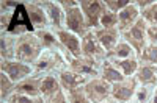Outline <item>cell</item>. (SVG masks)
Returning <instances> with one entry per match:
<instances>
[{"instance_id": "obj_1", "label": "cell", "mask_w": 157, "mask_h": 103, "mask_svg": "<svg viewBox=\"0 0 157 103\" xmlns=\"http://www.w3.org/2000/svg\"><path fill=\"white\" fill-rule=\"evenodd\" d=\"M71 55L66 50H44L43 55L33 64V70L38 75H58L69 67Z\"/></svg>"}, {"instance_id": "obj_2", "label": "cell", "mask_w": 157, "mask_h": 103, "mask_svg": "<svg viewBox=\"0 0 157 103\" xmlns=\"http://www.w3.org/2000/svg\"><path fill=\"white\" fill-rule=\"evenodd\" d=\"M58 3L64 9V28L75 33L77 36L83 37L88 31V23L85 14L78 5V0H58Z\"/></svg>"}, {"instance_id": "obj_3", "label": "cell", "mask_w": 157, "mask_h": 103, "mask_svg": "<svg viewBox=\"0 0 157 103\" xmlns=\"http://www.w3.org/2000/svg\"><path fill=\"white\" fill-rule=\"evenodd\" d=\"M43 52L44 48L33 31L16 37V59L17 61L33 66L38 61V58L43 55Z\"/></svg>"}, {"instance_id": "obj_4", "label": "cell", "mask_w": 157, "mask_h": 103, "mask_svg": "<svg viewBox=\"0 0 157 103\" xmlns=\"http://www.w3.org/2000/svg\"><path fill=\"white\" fill-rule=\"evenodd\" d=\"M123 39L129 44L132 45V48L135 50V53L140 55L143 48H145L149 41H148V23L145 22V19L140 17L138 22L134 25L132 28H129L127 31L123 33Z\"/></svg>"}, {"instance_id": "obj_5", "label": "cell", "mask_w": 157, "mask_h": 103, "mask_svg": "<svg viewBox=\"0 0 157 103\" xmlns=\"http://www.w3.org/2000/svg\"><path fill=\"white\" fill-rule=\"evenodd\" d=\"M83 89L91 103H107L112 98V84L101 76L88 80Z\"/></svg>"}, {"instance_id": "obj_6", "label": "cell", "mask_w": 157, "mask_h": 103, "mask_svg": "<svg viewBox=\"0 0 157 103\" xmlns=\"http://www.w3.org/2000/svg\"><path fill=\"white\" fill-rule=\"evenodd\" d=\"M104 61H98L88 56H80V58H69V69L74 70L75 73L85 76V78H98L101 76V67Z\"/></svg>"}, {"instance_id": "obj_7", "label": "cell", "mask_w": 157, "mask_h": 103, "mask_svg": "<svg viewBox=\"0 0 157 103\" xmlns=\"http://www.w3.org/2000/svg\"><path fill=\"white\" fill-rule=\"evenodd\" d=\"M0 72L8 75L10 80L14 84H17L24 78L30 76L32 73H35L33 66L17 61V59H0Z\"/></svg>"}, {"instance_id": "obj_8", "label": "cell", "mask_w": 157, "mask_h": 103, "mask_svg": "<svg viewBox=\"0 0 157 103\" xmlns=\"http://www.w3.org/2000/svg\"><path fill=\"white\" fill-rule=\"evenodd\" d=\"M78 5H80L85 14L88 28L90 30L101 28V17L107 11L104 0H78Z\"/></svg>"}, {"instance_id": "obj_9", "label": "cell", "mask_w": 157, "mask_h": 103, "mask_svg": "<svg viewBox=\"0 0 157 103\" xmlns=\"http://www.w3.org/2000/svg\"><path fill=\"white\" fill-rule=\"evenodd\" d=\"M5 31L13 34V36H21V34H25V33L35 31L33 25H32V22L29 19V14H27V9H25L24 2H19L14 14H13V17L10 20L8 28Z\"/></svg>"}, {"instance_id": "obj_10", "label": "cell", "mask_w": 157, "mask_h": 103, "mask_svg": "<svg viewBox=\"0 0 157 103\" xmlns=\"http://www.w3.org/2000/svg\"><path fill=\"white\" fill-rule=\"evenodd\" d=\"M138 87V81L135 80V76H129V78H124L120 83L112 84V98L113 101L118 103H130L137 92Z\"/></svg>"}, {"instance_id": "obj_11", "label": "cell", "mask_w": 157, "mask_h": 103, "mask_svg": "<svg viewBox=\"0 0 157 103\" xmlns=\"http://www.w3.org/2000/svg\"><path fill=\"white\" fill-rule=\"evenodd\" d=\"M82 55L93 58L98 61H105L107 59V50L102 47L99 39L96 37L94 31L91 30L82 37Z\"/></svg>"}, {"instance_id": "obj_12", "label": "cell", "mask_w": 157, "mask_h": 103, "mask_svg": "<svg viewBox=\"0 0 157 103\" xmlns=\"http://www.w3.org/2000/svg\"><path fill=\"white\" fill-rule=\"evenodd\" d=\"M24 5H25L29 19H30V22H32L35 30L50 28V22H49V17H47V12L43 8L41 2H38V0H32V2H24Z\"/></svg>"}, {"instance_id": "obj_13", "label": "cell", "mask_w": 157, "mask_h": 103, "mask_svg": "<svg viewBox=\"0 0 157 103\" xmlns=\"http://www.w3.org/2000/svg\"><path fill=\"white\" fill-rule=\"evenodd\" d=\"M58 39H60V44L63 45V48L68 52V53L74 58H80L83 56L82 55V37L77 36L75 33L63 28V30H58L55 31Z\"/></svg>"}, {"instance_id": "obj_14", "label": "cell", "mask_w": 157, "mask_h": 103, "mask_svg": "<svg viewBox=\"0 0 157 103\" xmlns=\"http://www.w3.org/2000/svg\"><path fill=\"white\" fill-rule=\"evenodd\" d=\"M43 8L47 12V17L50 22V28L54 31L63 30L64 28V9L58 3V0H39Z\"/></svg>"}, {"instance_id": "obj_15", "label": "cell", "mask_w": 157, "mask_h": 103, "mask_svg": "<svg viewBox=\"0 0 157 103\" xmlns=\"http://www.w3.org/2000/svg\"><path fill=\"white\" fill-rule=\"evenodd\" d=\"M141 17V11L140 8L135 5V2L132 0L120 14H118V30L121 33L127 31L129 28H132L134 25L138 22V19Z\"/></svg>"}, {"instance_id": "obj_16", "label": "cell", "mask_w": 157, "mask_h": 103, "mask_svg": "<svg viewBox=\"0 0 157 103\" xmlns=\"http://www.w3.org/2000/svg\"><path fill=\"white\" fill-rule=\"evenodd\" d=\"M41 81H43V75L32 73L30 76L24 78L14 86V92L25 94L30 97H41Z\"/></svg>"}, {"instance_id": "obj_17", "label": "cell", "mask_w": 157, "mask_h": 103, "mask_svg": "<svg viewBox=\"0 0 157 103\" xmlns=\"http://www.w3.org/2000/svg\"><path fill=\"white\" fill-rule=\"evenodd\" d=\"M57 76H58V81H60L61 89H63L64 92H69V91H74V89H77V87H82L88 81V78H85V76L78 75V73H75L69 67L61 70Z\"/></svg>"}, {"instance_id": "obj_18", "label": "cell", "mask_w": 157, "mask_h": 103, "mask_svg": "<svg viewBox=\"0 0 157 103\" xmlns=\"http://www.w3.org/2000/svg\"><path fill=\"white\" fill-rule=\"evenodd\" d=\"M93 31L99 39V42L102 44V47L107 50V53L110 50H113L116 44L123 39V33L118 28H96Z\"/></svg>"}, {"instance_id": "obj_19", "label": "cell", "mask_w": 157, "mask_h": 103, "mask_svg": "<svg viewBox=\"0 0 157 103\" xmlns=\"http://www.w3.org/2000/svg\"><path fill=\"white\" fill-rule=\"evenodd\" d=\"M33 33L39 39V42H41L44 50H64L63 45L60 44L57 33L52 28H39V30H35Z\"/></svg>"}, {"instance_id": "obj_20", "label": "cell", "mask_w": 157, "mask_h": 103, "mask_svg": "<svg viewBox=\"0 0 157 103\" xmlns=\"http://www.w3.org/2000/svg\"><path fill=\"white\" fill-rule=\"evenodd\" d=\"M60 91H63V89H61V84L58 81L57 75H44L43 76V81H41V97L44 98L46 103L54 98Z\"/></svg>"}, {"instance_id": "obj_21", "label": "cell", "mask_w": 157, "mask_h": 103, "mask_svg": "<svg viewBox=\"0 0 157 103\" xmlns=\"http://www.w3.org/2000/svg\"><path fill=\"white\" fill-rule=\"evenodd\" d=\"M135 80L140 86H149L157 87V67L148 66V64H140V67L135 73Z\"/></svg>"}, {"instance_id": "obj_22", "label": "cell", "mask_w": 157, "mask_h": 103, "mask_svg": "<svg viewBox=\"0 0 157 103\" xmlns=\"http://www.w3.org/2000/svg\"><path fill=\"white\" fill-rule=\"evenodd\" d=\"M16 37L6 31H0V59H16Z\"/></svg>"}, {"instance_id": "obj_23", "label": "cell", "mask_w": 157, "mask_h": 103, "mask_svg": "<svg viewBox=\"0 0 157 103\" xmlns=\"http://www.w3.org/2000/svg\"><path fill=\"white\" fill-rule=\"evenodd\" d=\"M110 61L121 70V73L126 76V78H129V76H135V73H137V70L140 67L138 55L126 58V59H110Z\"/></svg>"}, {"instance_id": "obj_24", "label": "cell", "mask_w": 157, "mask_h": 103, "mask_svg": "<svg viewBox=\"0 0 157 103\" xmlns=\"http://www.w3.org/2000/svg\"><path fill=\"white\" fill-rule=\"evenodd\" d=\"M101 78L107 80L110 84H115V83L123 81L126 76L121 73V70L118 69L110 59H105L102 62V67H101Z\"/></svg>"}, {"instance_id": "obj_25", "label": "cell", "mask_w": 157, "mask_h": 103, "mask_svg": "<svg viewBox=\"0 0 157 103\" xmlns=\"http://www.w3.org/2000/svg\"><path fill=\"white\" fill-rule=\"evenodd\" d=\"M135 50L132 48V45H129L124 39H121L116 44V47L113 50H110L107 53V59H126L130 56H135Z\"/></svg>"}, {"instance_id": "obj_26", "label": "cell", "mask_w": 157, "mask_h": 103, "mask_svg": "<svg viewBox=\"0 0 157 103\" xmlns=\"http://www.w3.org/2000/svg\"><path fill=\"white\" fill-rule=\"evenodd\" d=\"M138 59H140V64H148V66L157 67V45L149 42L138 55Z\"/></svg>"}, {"instance_id": "obj_27", "label": "cell", "mask_w": 157, "mask_h": 103, "mask_svg": "<svg viewBox=\"0 0 157 103\" xmlns=\"http://www.w3.org/2000/svg\"><path fill=\"white\" fill-rule=\"evenodd\" d=\"M14 83L10 80V76L0 72V101H6L8 97L14 92Z\"/></svg>"}, {"instance_id": "obj_28", "label": "cell", "mask_w": 157, "mask_h": 103, "mask_svg": "<svg viewBox=\"0 0 157 103\" xmlns=\"http://www.w3.org/2000/svg\"><path fill=\"white\" fill-rule=\"evenodd\" d=\"M154 89L155 87H149V86H140L137 87V92L132 98L130 103H151L152 101V95H154Z\"/></svg>"}, {"instance_id": "obj_29", "label": "cell", "mask_w": 157, "mask_h": 103, "mask_svg": "<svg viewBox=\"0 0 157 103\" xmlns=\"http://www.w3.org/2000/svg\"><path fill=\"white\" fill-rule=\"evenodd\" d=\"M141 17L149 27H157V0H154L152 5H149L148 8L141 9Z\"/></svg>"}, {"instance_id": "obj_30", "label": "cell", "mask_w": 157, "mask_h": 103, "mask_svg": "<svg viewBox=\"0 0 157 103\" xmlns=\"http://www.w3.org/2000/svg\"><path fill=\"white\" fill-rule=\"evenodd\" d=\"M6 103H46L43 97H30L25 94H19V92H13Z\"/></svg>"}, {"instance_id": "obj_31", "label": "cell", "mask_w": 157, "mask_h": 103, "mask_svg": "<svg viewBox=\"0 0 157 103\" xmlns=\"http://www.w3.org/2000/svg\"><path fill=\"white\" fill-rule=\"evenodd\" d=\"M66 95H68L69 103H91V101H90V98H88V97H86V94H85L83 86H82V87L74 89V91L66 92Z\"/></svg>"}, {"instance_id": "obj_32", "label": "cell", "mask_w": 157, "mask_h": 103, "mask_svg": "<svg viewBox=\"0 0 157 103\" xmlns=\"http://www.w3.org/2000/svg\"><path fill=\"white\" fill-rule=\"evenodd\" d=\"M101 28H118V14L112 11H105L101 17Z\"/></svg>"}, {"instance_id": "obj_33", "label": "cell", "mask_w": 157, "mask_h": 103, "mask_svg": "<svg viewBox=\"0 0 157 103\" xmlns=\"http://www.w3.org/2000/svg\"><path fill=\"white\" fill-rule=\"evenodd\" d=\"M130 2H132V0H104L105 8L112 12H116V14H120Z\"/></svg>"}, {"instance_id": "obj_34", "label": "cell", "mask_w": 157, "mask_h": 103, "mask_svg": "<svg viewBox=\"0 0 157 103\" xmlns=\"http://www.w3.org/2000/svg\"><path fill=\"white\" fill-rule=\"evenodd\" d=\"M47 103H69V100H68V95H66V92L64 91H60L54 98L52 100H49Z\"/></svg>"}, {"instance_id": "obj_35", "label": "cell", "mask_w": 157, "mask_h": 103, "mask_svg": "<svg viewBox=\"0 0 157 103\" xmlns=\"http://www.w3.org/2000/svg\"><path fill=\"white\" fill-rule=\"evenodd\" d=\"M148 41L157 45V27H149L148 25Z\"/></svg>"}, {"instance_id": "obj_36", "label": "cell", "mask_w": 157, "mask_h": 103, "mask_svg": "<svg viewBox=\"0 0 157 103\" xmlns=\"http://www.w3.org/2000/svg\"><path fill=\"white\" fill-rule=\"evenodd\" d=\"M134 2H135V5L140 8V11H141V9L148 8L149 5H152V2H154V0H134Z\"/></svg>"}, {"instance_id": "obj_37", "label": "cell", "mask_w": 157, "mask_h": 103, "mask_svg": "<svg viewBox=\"0 0 157 103\" xmlns=\"http://www.w3.org/2000/svg\"><path fill=\"white\" fill-rule=\"evenodd\" d=\"M151 103H157V87L154 89V95H152V101Z\"/></svg>"}, {"instance_id": "obj_38", "label": "cell", "mask_w": 157, "mask_h": 103, "mask_svg": "<svg viewBox=\"0 0 157 103\" xmlns=\"http://www.w3.org/2000/svg\"><path fill=\"white\" fill-rule=\"evenodd\" d=\"M107 103H118V101H113V100H109Z\"/></svg>"}]
</instances>
